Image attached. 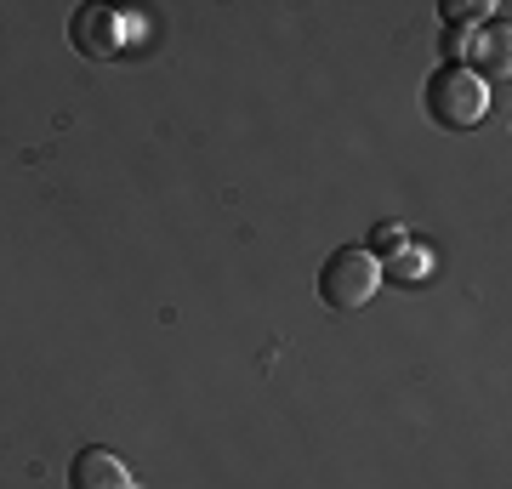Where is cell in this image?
<instances>
[{"label": "cell", "instance_id": "cell-1", "mask_svg": "<svg viewBox=\"0 0 512 489\" xmlns=\"http://www.w3.org/2000/svg\"><path fill=\"white\" fill-rule=\"evenodd\" d=\"M427 120L444 131H467L484 120V109H490V80L473 69V63H444L433 80H427Z\"/></svg>", "mask_w": 512, "mask_h": 489}, {"label": "cell", "instance_id": "cell-2", "mask_svg": "<svg viewBox=\"0 0 512 489\" xmlns=\"http://www.w3.org/2000/svg\"><path fill=\"white\" fill-rule=\"evenodd\" d=\"M382 285V262L365 251V245H342V251H330V262L319 268V296H325V308L336 313H353L365 308L370 296Z\"/></svg>", "mask_w": 512, "mask_h": 489}, {"label": "cell", "instance_id": "cell-3", "mask_svg": "<svg viewBox=\"0 0 512 489\" xmlns=\"http://www.w3.org/2000/svg\"><path fill=\"white\" fill-rule=\"evenodd\" d=\"M69 40L80 57H114V52H126V18L114 6H92L86 0V6H74Z\"/></svg>", "mask_w": 512, "mask_h": 489}, {"label": "cell", "instance_id": "cell-4", "mask_svg": "<svg viewBox=\"0 0 512 489\" xmlns=\"http://www.w3.org/2000/svg\"><path fill=\"white\" fill-rule=\"evenodd\" d=\"M69 489H137V484H131V467L114 450L86 444V450L74 455V467H69Z\"/></svg>", "mask_w": 512, "mask_h": 489}, {"label": "cell", "instance_id": "cell-5", "mask_svg": "<svg viewBox=\"0 0 512 489\" xmlns=\"http://www.w3.org/2000/svg\"><path fill=\"white\" fill-rule=\"evenodd\" d=\"M427 273H433V251L421 239H404L393 256H382V279H393V285H421Z\"/></svg>", "mask_w": 512, "mask_h": 489}, {"label": "cell", "instance_id": "cell-6", "mask_svg": "<svg viewBox=\"0 0 512 489\" xmlns=\"http://www.w3.org/2000/svg\"><path fill=\"white\" fill-rule=\"evenodd\" d=\"M467 52L484 57V69L507 74V29H478V35H467ZM484 69H478V74H484Z\"/></svg>", "mask_w": 512, "mask_h": 489}, {"label": "cell", "instance_id": "cell-7", "mask_svg": "<svg viewBox=\"0 0 512 489\" xmlns=\"http://www.w3.org/2000/svg\"><path fill=\"white\" fill-rule=\"evenodd\" d=\"M404 239H410V234H404L399 222H382V228H376V234H370V245H365V251L376 256V262H382V256H393V251H399Z\"/></svg>", "mask_w": 512, "mask_h": 489}, {"label": "cell", "instance_id": "cell-8", "mask_svg": "<svg viewBox=\"0 0 512 489\" xmlns=\"http://www.w3.org/2000/svg\"><path fill=\"white\" fill-rule=\"evenodd\" d=\"M495 6H484V0H450V6H444V23H450V29H456V23H478V18H490Z\"/></svg>", "mask_w": 512, "mask_h": 489}]
</instances>
